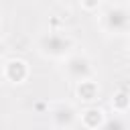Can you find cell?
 Listing matches in <instances>:
<instances>
[{
  "label": "cell",
  "instance_id": "7",
  "mask_svg": "<svg viewBox=\"0 0 130 130\" xmlns=\"http://www.w3.org/2000/svg\"><path fill=\"white\" fill-rule=\"evenodd\" d=\"M75 93H77V98H79L81 102H87V104H89V102H95V100L100 98V85H98L95 77L75 83Z\"/></svg>",
  "mask_w": 130,
  "mask_h": 130
},
{
  "label": "cell",
  "instance_id": "2",
  "mask_svg": "<svg viewBox=\"0 0 130 130\" xmlns=\"http://www.w3.org/2000/svg\"><path fill=\"white\" fill-rule=\"evenodd\" d=\"M100 28L110 37H128L130 35V4L116 2L106 6L98 16Z\"/></svg>",
  "mask_w": 130,
  "mask_h": 130
},
{
  "label": "cell",
  "instance_id": "3",
  "mask_svg": "<svg viewBox=\"0 0 130 130\" xmlns=\"http://www.w3.org/2000/svg\"><path fill=\"white\" fill-rule=\"evenodd\" d=\"M61 63H63V75L69 81H73V83H79V81H85V79H93L95 77L93 61L85 53H71Z\"/></svg>",
  "mask_w": 130,
  "mask_h": 130
},
{
  "label": "cell",
  "instance_id": "5",
  "mask_svg": "<svg viewBox=\"0 0 130 130\" xmlns=\"http://www.w3.org/2000/svg\"><path fill=\"white\" fill-rule=\"evenodd\" d=\"M30 77V67L24 59L20 57H10L4 59L2 63V79L10 85H22Z\"/></svg>",
  "mask_w": 130,
  "mask_h": 130
},
{
  "label": "cell",
  "instance_id": "1",
  "mask_svg": "<svg viewBox=\"0 0 130 130\" xmlns=\"http://www.w3.org/2000/svg\"><path fill=\"white\" fill-rule=\"evenodd\" d=\"M37 53L43 59L63 61L71 53H75V41L63 30H47L37 37Z\"/></svg>",
  "mask_w": 130,
  "mask_h": 130
},
{
  "label": "cell",
  "instance_id": "11",
  "mask_svg": "<svg viewBox=\"0 0 130 130\" xmlns=\"http://www.w3.org/2000/svg\"><path fill=\"white\" fill-rule=\"evenodd\" d=\"M61 2H65V4H75V2H77V4H79V0H61Z\"/></svg>",
  "mask_w": 130,
  "mask_h": 130
},
{
  "label": "cell",
  "instance_id": "6",
  "mask_svg": "<svg viewBox=\"0 0 130 130\" xmlns=\"http://www.w3.org/2000/svg\"><path fill=\"white\" fill-rule=\"evenodd\" d=\"M106 118H108L106 110L104 108H98V106H89L83 112H79V124L85 130H102Z\"/></svg>",
  "mask_w": 130,
  "mask_h": 130
},
{
  "label": "cell",
  "instance_id": "4",
  "mask_svg": "<svg viewBox=\"0 0 130 130\" xmlns=\"http://www.w3.org/2000/svg\"><path fill=\"white\" fill-rule=\"evenodd\" d=\"M49 120L55 130H71L79 122V112L69 102H57L49 110Z\"/></svg>",
  "mask_w": 130,
  "mask_h": 130
},
{
  "label": "cell",
  "instance_id": "9",
  "mask_svg": "<svg viewBox=\"0 0 130 130\" xmlns=\"http://www.w3.org/2000/svg\"><path fill=\"white\" fill-rule=\"evenodd\" d=\"M102 130H130V118H128V114H116V112H112V116L106 118Z\"/></svg>",
  "mask_w": 130,
  "mask_h": 130
},
{
  "label": "cell",
  "instance_id": "10",
  "mask_svg": "<svg viewBox=\"0 0 130 130\" xmlns=\"http://www.w3.org/2000/svg\"><path fill=\"white\" fill-rule=\"evenodd\" d=\"M79 6L87 12H95L102 6V0H79Z\"/></svg>",
  "mask_w": 130,
  "mask_h": 130
},
{
  "label": "cell",
  "instance_id": "8",
  "mask_svg": "<svg viewBox=\"0 0 130 130\" xmlns=\"http://www.w3.org/2000/svg\"><path fill=\"white\" fill-rule=\"evenodd\" d=\"M110 108L116 114H128V110H130V89H126V87L116 89L112 100H110Z\"/></svg>",
  "mask_w": 130,
  "mask_h": 130
},
{
  "label": "cell",
  "instance_id": "12",
  "mask_svg": "<svg viewBox=\"0 0 130 130\" xmlns=\"http://www.w3.org/2000/svg\"><path fill=\"white\" fill-rule=\"evenodd\" d=\"M126 57L130 59V45H128V49H126Z\"/></svg>",
  "mask_w": 130,
  "mask_h": 130
}]
</instances>
